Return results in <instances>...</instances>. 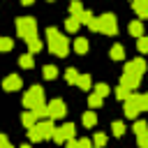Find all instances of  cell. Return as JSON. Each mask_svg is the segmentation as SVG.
I'll list each match as a JSON object with an SVG mask.
<instances>
[{
	"mask_svg": "<svg viewBox=\"0 0 148 148\" xmlns=\"http://www.w3.org/2000/svg\"><path fill=\"white\" fill-rule=\"evenodd\" d=\"M136 46H139V51H141V53H148V37H146V35H141V37L136 39Z\"/></svg>",
	"mask_w": 148,
	"mask_h": 148,
	"instance_id": "obj_31",
	"label": "cell"
},
{
	"mask_svg": "<svg viewBox=\"0 0 148 148\" xmlns=\"http://www.w3.org/2000/svg\"><path fill=\"white\" fill-rule=\"evenodd\" d=\"M88 28L95 30V32H102V35H111V37H116V32H118V21H116L113 14H102V16H95L92 23H90Z\"/></svg>",
	"mask_w": 148,
	"mask_h": 148,
	"instance_id": "obj_2",
	"label": "cell"
},
{
	"mask_svg": "<svg viewBox=\"0 0 148 148\" xmlns=\"http://www.w3.org/2000/svg\"><path fill=\"white\" fill-rule=\"evenodd\" d=\"M132 7H134L139 18H148V0H134Z\"/></svg>",
	"mask_w": 148,
	"mask_h": 148,
	"instance_id": "obj_12",
	"label": "cell"
},
{
	"mask_svg": "<svg viewBox=\"0 0 148 148\" xmlns=\"http://www.w3.org/2000/svg\"><path fill=\"white\" fill-rule=\"evenodd\" d=\"M102 102H104V97H99L97 92H90V97H88V106H90V109H99Z\"/></svg>",
	"mask_w": 148,
	"mask_h": 148,
	"instance_id": "obj_23",
	"label": "cell"
},
{
	"mask_svg": "<svg viewBox=\"0 0 148 148\" xmlns=\"http://www.w3.org/2000/svg\"><path fill=\"white\" fill-rule=\"evenodd\" d=\"M120 86L130 88V90H136L141 86V74L132 72V69H123V76H120Z\"/></svg>",
	"mask_w": 148,
	"mask_h": 148,
	"instance_id": "obj_9",
	"label": "cell"
},
{
	"mask_svg": "<svg viewBox=\"0 0 148 148\" xmlns=\"http://www.w3.org/2000/svg\"><path fill=\"white\" fill-rule=\"evenodd\" d=\"M136 143H139V148H148V130L136 134Z\"/></svg>",
	"mask_w": 148,
	"mask_h": 148,
	"instance_id": "obj_32",
	"label": "cell"
},
{
	"mask_svg": "<svg viewBox=\"0 0 148 148\" xmlns=\"http://www.w3.org/2000/svg\"><path fill=\"white\" fill-rule=\"evenodd\" d=\"M81 12H83V5H81L79 0H74V2L69 5V14H72L74 18H79V16H81Z\"/></svg>",
	"mask_w": 148,
	"mask_h": 148,
	"instance_id": "obj_25",
	"label": "cell"
},
{
	"mask_svg": "<svg viewBox=\"0 0 148 148\" xmlns=\"http://www.w3.org/2000/svg\"><path fill=\"white\" fill-rule=\"evenodd\" d=\"M125 69H132V72H136V74H146V69H148V65H146V60L143 58H134V60H130L127 65H125Z\"/></svg>",
	"mask_w": 148,
	"mask_h": 148,
	"instance_id": "obj_11",
	"label": "cell"
},
{
	"mask_svg": "<svg viewBox=\"0 0 148 148\" xmlns=\"http://www.w3.org/2000/svg\"><path fill=\"white\" fill-rule=\"evenodd\" d=\"M53 132H56L53 120L51 118H44V120H37L28 130V136H30V141H44V139H53Z\"/></svg>",
	"mask_w": 148,
	"mask_h": 148,
	"instance_id": "obj_3",
	"label": "cell"
},
{
	"mask_svg": "<svg viewBox=\"0 0 148 148\" xmlns=\"http://www.w3.org/2000/svg\"><path fill=\"white\" fill-rule=\"evenodd\" d=\"M25 44H28V51H30L32 56H35V53H39V51H42V46H44V44H42V39H39L37 35L28 37V39H25Z\"/></svg>",
	"mask_w": 148,
	"mask_h": 148,
	"instance_id": "obj_13",
	"label": "cell"
},
{
	"mask_svg": "<svg viewBox=\"0 0 148 148\" xmlns=\"http://www.w3.org/2000/svg\"><path fill=\"white\" fill-rule=\"evenodd\" d=\"M92 18H95V16H92V12H88V9H83V12H81V16H79V21H81V23H86V25H90V23H92Z\"/></svg>",
	"mask_w": 148,
	"mask_h": 148,
	"instance_id": "obj_30",
	"label": "cell"
},
{
	"mask_svg": "<svg viewBox=\"0 0 148 148\" xmlns=\"http://www.w3.org/2000/svg\"><path fill=\"white\" fill-rule=\"evenodd\" d=\"M88 148H97V146H95V143H90V146H88Z\"/></svg>",
	"mask_w": 148,
	"mask_h": 148,
	"instance_id": "obj_41",
	"label": "cell"
},
{
	"mask_svg": "<svg viewBox=\"0 0 148 148\" xmlns=\"http://www.w3.org/2000/svg\"><path fill=\"white\" fill-rule=\"evenodd\" d=\"M92 92H97V95H99V97H106V95H109V92H111V88H109V86H106V83H97V86H95V90H92Z\"/></svg>",
	"mask_w": 148,
	"mask_h": 148,
	"instance_id": "obj_29",
	"label": "cell"
},
{
	"mask_svg": "<svg viewBox=\"0 0 148 148\" xmlns=\"http://www.w3.org/2000/svg\"><path fill=\"white\" fill-rule=\"evenodd\" d=\"M76 79H79V72H76L74 67H69V69L65 72V81H67V83H76Z\"/></svg>",
	"mask_w": 148,
	"mask_h": 148,
	"instance_id": "obj_28",
	"label": "cell"
},
{
	"mask_svg": "<svg viewBox=\"0 0 148 148\" xmlns=\"http://www.w3.org/2000/svg\"><path fill=\"white\" fill-rule=\"evenodd\" d=\"M12 46H14V42L9 37H2L0 35V51H12Z\"/></svg>",
	"mask_w": 148,
	"mask_h": 148,
	"instance_id": "obj_33",
	"label": "cell"
},
{
	"mask_svg": "<svg viewBox=\"0 0 148 148\" xmlns=\"http://www.w3.org/2000/svg\"><path fill=\"white\" fill-rule=\"evenodd\" d=\"M21 2H23V5H32L35 0H21Z\"/></svg>",
	"mask_w": 148,
	"mask_h": 148,
	"instance_id": "obj_38",
	"label": "cell"
},
{
	"mask_svg": "<svg viewBox=\"0 0 148 148\" xmlns=\"http://www.w3.org/2000/svg\"><path fill=\"white\" fill-rule=\"evenodd\" d=\"M74 132H76L74 123H65L62 127H56V132H53V141H56V143H65L67 139H74Z\"/></svg>",
	"mask_w": 148,
	"mask_h": 148,
	"instance_id": "obj_8",
	"label": "cell"
},
{
	"mask_svg": "<svg viewBox=\"0 0 148 148\" xmlns=\"http://www.w3.org/2000/svg\"><path fill=\"white\" fill-rule=\"evenodd\" d=\"M16 32H18L21 39H28V37L37 35V21H35L32 16H21V18H16Z\"/></svg>",
	"mask_w": 148,
	"mask_h": 148,
	"instance_id": "obj_5",
	"label": "cell"
},
{
	"mask_svg": "<svg viewBox=\"0 0 148 148\" xmlns=\"http://www.w3.org/2000/svg\"><path fill=\"white\" fill-rule=\"evenodd\" d=\"M39 104H44V90H42L39 86H32V88L23 95V106H25V109H35V106H39Z\"/></svg>",
	"mask_w": 148,
	"mask_h": 148,
	"instance_id": "obj_6",
	"label": "cell"
},
{
	"mask_svg": "<svg viewBox=\"0 0 148 148\" xmlns=\"http://www.w3.org/2000/svg\"><path fill=\"white\" fill-rule=\"evenodd\" d=\"M23 86V79L18 76V74H9L5 81H2V88L7 90V92H14V90H18Z\"/></svg>",
	"mask_w": 148,
	"mask_h": 148,
	"instance_id": "obj_10",
	"label": "cell"
},
{
	"mask_svg": "<svg viewBox=\"0 0 148 148\" xmlns=\"http://www.w3.org/2000/svg\"><path fill=\"white\" fill-rule=\"evenodd\" d=\"M79 25H81V21H79V18H74V16H69V18L65 21V30H67V32H76V30H79Z\"/></svg>",
	"mask_w": 148,
	"mask_h": 148,
	"instance_id": "obj_22",
	"label": "cell"
},
{
	"mask_svg": "<svg viewBox=\"0 0 148 148\" xmlns=\"http://www.w3.org/2000/svg\"><path fill=\"white\" fill-rule=\"evenodd\" d=\"M65 146H67V148H81V141H79V139H67Z\"/></svg>",
	"mask_w": 148,
	"mask_h": 148,
	"instance_id": "obj_36",
	"label": "cell"
},
{
	"mask_svg": "<svg viewBox=\"0 0 148 148\" xmlns=\"http://www.w3.org/2000/svg\"><path fill=\"white\" fill-rule=\"evenodd\" d=\"M74 51L83 56V53L88 51V39H86V37H76V39H74Z\"/></svg>",
	"mask_w": 148,
	"mask_h": 148,
	"instance_id": "obj_16",
	"label": "cell"
},
{
	"mask_svg": "<svg viewBox=\"0 0 148 148\" xmlns=\"http://www.w3.org/2000/svg\"><path fill=\"white\" fill-rule=\"evenodd\" d=\"M18 148H30V146H28V143H23V146H18Z\"/></svg>",
	"mask_w": 148,
	"mask_h": 148,
	"instance_id": "obj_40",
	"label": "cell"
},
{
	"mask_svg": "<svg viewBox=\"0 0 148 148\" xmlns=\"http://www.w3.org/2000/svg\"><path fill=\"white\" fill-rule=\"evenodd\" d=\"M49 118L51 120H58V118H65V113H67V104L60 99V97H56V99H51L49 104Z\"/></svg>",
	"mask_w": 148,
	"mask_h": 148,
	"instance_id": "obj_7",
	"label": "cell"
},
{
	"mask_svg": "<svg viewBox=\"0 0 148 148\" xmlns=\"http://www.w3.org/2000/svg\"><path fill=\"white\" fill-rule=\"evenodd\" d=\"M123 58H125L123 44H113V46H111V60H123Z\"/></svg>",
	"mask_w": 148,
	"mask_h": 148,
	"instance_id": "obj_18",
	"label": "cell"
},
{
	"mask_svg": "<svg viewBox=\"0 0 148 148\" xmlns=\"http://www.w3.org/2000/svg\"><path fill=\"white\" fill-rule=\"evenodd\" d=\"M111 132H113V136H123V134H125V123H123V120H116V123L111 125Z\"/></svg>",
	"mask_w": 148,
	"mask_h": 148,
	"instance_id": "obj_27",
	"label": "cell"
},
{
	"mask_svg": "<svg viewBox=\"0 0 148 148\" xmlns=\"http://www.w3.org/2000/svg\"><path fill=\"white\" fill-rule=\"evenodd\" d=\"M21 123H23V125H25V127H28V130H30V127H32V125H35V123H37V116H35V113H32V111H25V113H23V116H21Z\"/></svg>",
	"mask_w": 148,
	"mask_h": 148,
	"instance_id": "obj_21",
	"label": "cell"
},
{
	"mask_svg": "<svg viewBox=\"0 0 148 148\" xmlns=\"http://www.w3.org/2000/svg\"><path fill=\"white\" fill-rule=\"evenodd\" d=\"M143 97H146V111H148V95H143Z\"/></svg>",
	"mask_w": 148,
	"mask_h": 148,
	"instance_id": "obj_39",
	"label": "cell"
},
{
	"mask_svg": "<svg viewBox=\"0 0 148 148\" xmlns=\"http://www.w3.org/2000/svg\"><path fill=\"white\" fill-rule=\"evenodd\" d=\"M127 30H130V35H132V37H136V39H139V37L143 35V23H141V21H132V23L127 25Z\"/></svg>",
	"mask_w": 148,
	"mask_h": 148,
	"instance_id": "obj_14",
	"label": "cell"
},
{
	"mask_svg": "<svg viewBox=\"0 0 148 148\" xmlns=\"http://www.w3.org/2000/svg\"><path fill=\"white\" fill-rule=\"evenodd\" d=\"M46 46H49V51H51L53 56H58V58H65V56L69 53V42H67V37H65L60 30H56V28H46Z\"/></svg>",
	"mask_w": 148,
	"mask_h": 148,
	"instance_id": "obj_1",
	"label": "cell"
},
{
	"mask_svg": "<svg viewBox=\"0 0 148 148\" xmlns=\"http://www.w3.org/2000/svg\"><path fill=\"white\" fill-rule=\"evenodd\" d=\"M0 148H14V146L9 143V139H7L5 134H0Z\"/></svg>",
	"mask_w": 148,
	"mask_h": 148,
	"instance_id": "obj_37",
	"label": "cell"
},
{
	"mask_svg": "<svg viewBox=\"0 0 148 148\" xmlns=\"http://www.w3.org/2000/svg\"><path fill=\"white\" fill-rule=\"evenodd\" d=\"M35 116H37V120H44V118H49V106L46 104H39V106H35V109H30Z\"/></svg>",
	"mask_w": 148,
	"mask_h": 148,
	"instance_id": "obj_20",
	"label": "cell"
},
{
	"mask_svg": "<svg viewBox=\"0 0 148 148\" xmlns=\"http://www.w3.org/2000/svg\"><path fill=\"white\" fill-rule=\"evenodd\" d=\"M139 111H146V97L139 95V92H132V95L125 99V109H123V113H125L127 118H136Z\"/></svg>",
	"mask_w": 148,
	"mask_h": 148,
	"instance_id": "obj_4",
	"label": "cell"
},
{
	"mask_svg": "<svg viewBox=\"0 0 148 148\" xmlns=\"http://www.w3.org/2000/svg\"><path fill=\"white\" fill-rule=\"evenodd\" d=\"M132 2H134V0H132Z\"/></svg>",
	"mask_w": 148,
	"mask_h": 148,
	"instance_id": "obj_43",
	"label": "cell"
},
{
	"mask_svg": "<svg viewBox=\"0 0 148 148\" xmlns=\"http://www.w3.org/2000/svg\"><path fill=\"white\" fill-rule=\"evenodd\" d=\"M76 86H79L81 90H88V88H90V74H79Z\"/></svg>",
	"mask_w": 148,
	"mask_h": 148,
	"instance_id": "obj_24",
	"label": "cell"
},
{
	"mask_svg": "<svg viewBox=\"0 0 148 148\" xmlns=\"http://www.w3.org/2000/svg\"><path fill=\"white\" fill-rule=\"evenodd\" d=\"M18 65L23 67V69H30L32 65H35V58H32V53L28 51V53H23L21 58H18Z\"/></svg>",
	"mask_w": 148,
	"mask_h": 148,
	"instance_id": "obj_17",
	"label": "cell"
},
{
	"mask_svg": "<svg viewBox=\"0 0 148 148\" xmlns=\"http://www.w3.org/2000/svg\"><path fill=\"white\" fill-rule=\"evenodd\" d=\"M95 125H97V113L90 109V111H86V113H83V127H88V130H90V127H95Z\"/></svg>",
	"mask_w": 148,
	"mask_h": 148,
	"instance_id": "obj_15",
	"label": "cell"
},
{
	"mask_svg": "<svg viewBox=\"0 0 148 148\" xmlns=\"http://www.w3.org/2000/svg\"><path fill=\"white\" fill-rule=\"evenodd\" d=\"M132 92H134V90H130V88H125V86H118V88H116V97H118V99H123V102H125Z\"/></svg>",
	"mask_w": 148,
	"mask_h": 148,
	"instance_id": "obj_26",
	"label": "cell"
},
{
	"mask_svg": "<svg viewBox=\"0 0 148 148\" xmlns=\"http://www.w3.org/2000/svg\"><path fill=\"white\" fill-rule=\"evenodd\" d=\"M92 143H95L97 148H102V146L106 143V134H102V132H97V134L92 136Z\"/></svg>",
	"mask_w": 148,
	"mask_h": 148,
	"instance_id": "obj_35",
	"label": "cell"
},
{
	"mask_svg": "<svg viewBox=\"0 0 148 148\" xmlns=\"http://www.w3.org/2000/svg\"><path fill=\"white\" fill-rule=\"evenodd\" d=\"M49 2H53V0H49Z\"/></svg>",
	"mask_w": 148,
	"mask_h": 148,
	"instance_id": "obj_42",
	"label": "cell"
},
{
	"mask_svg": "<svg viewBox=\"0 0 148 148\" xmlns=\"http://www.w3.org/2000/svg\"><path fill=\"white\" fill-rule=\"evenodd\" d=\"M42 76H44V79H49V81H51V79H56V76H58L56 65H44V67H42Z\"/></svg>",
	"mask_w": 148,
	"mask_h": 148,
	"instance_id": "obj_19",
	"label": "cell"
},
{
	"mask_svg": "<svg viewBox=\"0 0 148 148\" xmlns=\"http://www.w3.org/2000/svg\"><path fill=\"white\" fill-rule=\"evenodd\" d=\"M132 130H134V134H141V132H146V130H148V123H146V120H136Z\"/></svg>",
	"mask_w": 148,
	"mask_h": 148,
	"instance_id": "obj_34",
	"label": "cell"
}]
</instances>
